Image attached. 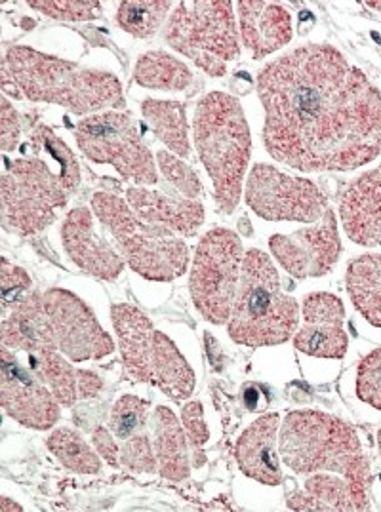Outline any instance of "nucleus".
<instances>
[{
    "mask_svg": "<svg viewBox=\"0 0 381 512\" xmlns=\"http://www.w3.org/2000/svg\"><path fill=\"white\" fill-rule=\"evenodd\" d=\"M164 40L210 77H223L227 61L241 56L233 4L225 0L178 2Z\"/></svg>",
    "mask_w": 381,
    "mask_h": 512,
    "instance_id": "nucleus-7",
    "label": "nucleus"
},
{
    "mask_svg": "<svg viewBox=\"0 0 381 512\" xmlns=\"http://www.w3.org/2000/svg\"><path fill=\"white\" fill-rule=\"evenodd\" d=\"M195 145L214 183V198L221 214H231L242 197V181L250 162L252 138L239 99L212 92L199 101Z\"/></svg>",
    "mask_w": 381,
    "mask_h": 512,
    "instance_id": "nucleus-4",
    "label": "nucleus"
},
{
    "mask_svg": "<svg viewBox=\"0 0 381 512\" xmlns=\"http://www.w3.org/2000/svg\"><path fill=\"white\" fill-rule=\"evenodd\" d=\"M122 467L132 473H153L157 471V455L147 431L134 434L124 440L121 448Z\"/></svg>",
    "mask_w": 381,
    "mask_h": 512,
    "instance_id": "nucleus-34",
    "label": "nucleus"
},
{
    "mask_svg": "<svg viewBox=\"0 0 381 512\" xmlns=\"http://www.w3.org/2000/svg\"><path fill=\"white\" fill-rule=\"evenodd\" d=\"M347 294L372 326L381 328V256H359L347 265Z\"/></svg>",
    "mask_w": 381,
    "mask_h": 512,
    "instance_id": "nucleus-23",
    "label": "nucleus"
},
{
    "mask_svg": "<svg viewBox=\"0 0 381 512\" xmlns=\"http://www.w3.org/2000/svg\"><path fill=\"white\" fill-rule=\"evenodd\" d=\"M92 442L96 446L98 455L107 461V465L121 467V446L117 444L113 431H109L105 427H96V431L92 434Z\"/></svg>",
    "mask_w": 381,
    "mask_h": 512,
    "instance_id": "nucleus-40",
    "label": "nucleus"
},
{
    "mask_svg": "<svg viewBox=\"0 0 381 512\" xmlns=\"http://www.w3.org/2000/svg\"><path fill=\"white\" fill-rule=\"evenodd\" d=\"M298 322V301L284 294L271 257L260 250H248L227 326L231 339L252 349L281 345L296 334Z\"/></svg>",
    "mask_w": 381,
    "mask_h": 512,
    "instance_id": "nucleus-5",
    "label": "nucleus"
},
{
    "mask_svg": "<svg viewBox=\"0 0 381 512\" xmlns=\"http://www.w3.org/2000/svg\"><path fill=\"white\" fill-rule=\"evenodd\" d=\"M357 394L362 402L381 412V347L362 358L357 374Z\"/></svg>",
    "mask_w": 381,
    "mask_h": 512,
    "instance_id": "nucleus-38",
    "label": "nucleus"
},
{
    "mask_svg": "<svg viewBox=\"0 0 381 512\" xmlns=\"http://www.w3.org/2000/svg\"><path fill=\"white\" fill-rule=\"evenodd\" d=\"M147 417H149V402L134 394H124L113 406L109 427L113 434L124 442L134 434L147 431Z\"/></svg>",
    "mask_w": 381,
    "mask_h": 512,
    "instance_id": "nucleus-31",
    "label": "nucleus"
},
{
    "mask_svg": "<svg viewBox=\"0 0 381 512\" xmlns=\"http://www.w3.org/2000/svg\"><path fill=\"white\" fill-rule=\"evenodd\" d=\"M263 143L301 172H349L381 155V92L328 44H305L258 75Z\"/></svg>",
    "mask_w": 381,
    "mask_h": 512,
    "instance_id": "nucleus-1",
    "label": "nucleus"
},
{
    "mask_svg": "<svg viewBox=\"0 0 381 512\" xmlns=\"http://www.w3.org/2000/svg\"><path fill=\"white\" fill-rule=\"evenodd\" d=\"M75 138L84 157L113 166L124 181H134L138 187L159 181L153 155L128 115L117 111L90 115L77 124Z\"/></svg>",
    "mask_w": 381,
    "mask_h": 512,
    "instance_id": "nucleus-10",
    "label": "nucleus"
},
{
    "mask_svg": "<svg viewBox=\"0 0 381 512\" xmlns=\"http://www.w3.org/2000/svg\"><path fill=\"white\" fill-rule=\"evenodd\" d=\"M48 450L56 455L61 465L73 473H100V457L71 429H58L46 440Z\"/></svg>",
    "mask_w": 381,
    "mask_h": 512,
    "instance_id": "nucleus-28",
    "label": "nucleus"
},
{
    "mask_svg": "<svg viewBox=\"0 0 381 512\" xmlns=\"http://www.w3.org/2000/svg\"><path fill=\"white\" fill-rule=\"evenodd\" d=\"M126 202L143 221L172 231L174 235L195 237L204 223V206L199 200L168 197L145 187H130L126 191Z\"/></svg>",
    "mask_w": 381,
    "mask_h": 512,
    "instance_id": "nucleus-18",
    "label": "nucleus"
},
{
    "mask_svg": "<svg viewBox=\"0 0 381 512\" xmlns=\"http://www.w3.org/2000/svg\"><path fill=\"white\" fill-rule=\"evenodd\" d=\"M134 77L141 86L162 92H180L193 82L189 67L161 50L141 56Z\"/></svg>",
    "mask_w": 381,
    "mask_h": 512,
    "instance_id": "nucleus-26",
    "label": "nucleus"
},
{
    "mask_svg": "<svg viewBox=\"0 0 381 512\" xmlns=\"http://www.w3.org/2000/svg\"><path fill=\"white\" fill-rule=\"evenodd\" d=\"M44 309L58 349L69 360H100L113 353V339L79 297L61 288L48 290L44 294Z\"/></svg>",
    "mask_w": 381,
    "mask_h": 512,
    "instance_id": "nucleus-12",
    "label": "nucleus"
},
{
    "mask_svg": "<svg viewBox=\"0 0 381 512\" xmlns=\"http://www.w3.org/2000/svg\"><path fill=\"white\" fill-rule=\"evenodd\" d=\"M2 408L23 427L46 431L60 419V402L8 347L0 349Z\"/></svg>",
    "mask_w": 381,
    "mask_h": 512,
    "instance_id": "nucleus-14",
    "label": "nucleus"
},
{
    "mask_svg": "<svg viewBox=\"0 0 381 512\" xmlns=\"http://www.w3.org/2000/svg\"><path fill=\"white\" fill-rule=\"evenodd\" d=\"M0 511H21V507L20 505H16V503H12V499H8V497H2V499H0Z\"/></svg>",
    "mask_w": 381,
    "mask_h": 512,
    "instance_id": "nucleus-43",
    "label": "nucleus"
},
{
    "mask_svg": "<svg viewBox=\"0 0 381 512\" xmlns=\"http://www.w3.org/2000/svg\"><path fill=\"white\" fill-rule=\"evenodd\" d=\"M241 37L254 60H263L292 39V18L279 2H237Z\"/></svg>",
    "mask_w": 381,
    "mask_h": 512,
    "instance_id": "nucleus-17",
    "label": "nucleus"
},
{
    "mask_svg": "<svg viewBox=\"0 0 381 512\" xmlns=\"http://www.w3.org/2000/svg\"><path fill=\"white\" fill-rule=\"evenodd\" d=\"M345 235L359 246H381V164L355 179L341 195Z\"/></svg>",
    "mask_w": 381,
    "mask_h": 512,
    "instance_id": "nucleus-16",
    "label": "nucleus"
},
{
    "mask_svg": "<svg viewBox=\"0 0 381 512\" xmlns=\"http://www.w3.org/2000/svg\"><path fill=\"white\" fill-rule=\"evenodd\" d=\"M69 200V191L39 157L8 162L0 179L2 227L18 237H33L56 221V210Z\"/></svg>",
    "mask_w": 381,
    "mask_h": 512,
    "instance_id": "nucleus-8",
    "label": "nucleus"
},
{
    "mask_svg": "<svg viewBox=\"0 0 381 512\" xmlns=\"http://www.w3.org/2000/svg\"><path fill=\"white\" fill-rule=\"evenodd\" d=\"M29 370L52 391L61 406H73L79 400V370H75L58 349L27 353Z\"/></svg>",
    "mask_w": 381,
    "mask_h": 512,
    "instance_id": "nucleus-25",
    "label": "nucleus"
},
{
    "mask_svg": "<svg viewBox=\"0 0 381 512\" xmlns=\"http://www.w3.org/2000/svg\"><path fill=\"white\" fill-rule=\"evenodd\" d=\"M63 248L69 259L88 275L115 280L124 269V257L107 240L98 237L88 208L71 210L61 227Z\"/></svg>",
    "mask_w": 381,
    "mask_h": 512,
    "instance_id": "nucleus-15",
    "label": "nucleus"
},
{
    "mask_svg": "<svg viewBox=\"0 0 381 512\" xmlns=\"http://www.w3.org/2000/svg\"><path fill=\"white\" fill-rule=\"evenodd\" d=\"M378 448H380V453H381V431H380V433H378Z\"/></svg>",
    "mask_w": 381,
    "mask_h": 512,
    "instance_id": "nucleus-45",
    "label": "nucleus"
},
{
    "mask_svg": "<svg viewBox=\"0 0 381 512\" xmlns=\"http://www.w3.org/2000/svg\"><path fill=\"white\" fill-rule=\"evenodd\" d=\"M141 113L147 120L151 132L161 139L174 155L180 158L191 157L185 105H181L180 101L145 99L141 105Z\"/></svg>",
    "mask_w": 381,
    "mask_h": 512,
    "instance_id": "nucleus-24",
    "label": "nucleus"
},
{
    "mask_svg": "<svg viewBox=\"0 0 381 512\" xmlns=\"http://www.w3.org/2000/svg\"><path fill=\"white\" fill-rule=\"evenodd\" d=\"M292 511H368L370 497L357 492L343 476L332 473L311 474L303 490L288 495Z\"/></svg>",
    "mask_w": 381,
    "mask_h": 512,
    "instance_id": "nucleus-21",
    "label": "nucleus"
},
{
    "mask_svg": "<svg viewBox=\"0 0 381 512\" xmlns=\"http://www.w3.org/2000/svg\"><path fill=\"white\" fill-rule=\"evenodd\" d=\"M103 389L100 375L90 370H79V398H94Z\"/></svg>",
    "mask_w": 381,
    "mask_h": 512,
    "instance_id": "nucleus-41",
    "label": "nucleus"
},
{
    "mask_svg": "<svg viewBox=\"0 0 381 512\" xmlns=\"http://www.w3.org/2000/svg\"><path fill=\"white\" fill-rule=\"evenodd\" d=\"M4 96L60 105L73 115H98L124 107L119 79L107 71L86 69L73 61L14 46L2 60Z\"/></svg>",
    "mask_w": 381,
    "mask_h": 512,
    "instance_id": "nucleus-2",
    "label": "nucleus"
},
{
    "mask_svg": "<svg viewBox=\"0 0 381 512\" xmlns=\"http://www.w3.org/2000/svg\"><path fill=\"white\" fill-rule=\"evenodd\" d=\"M170 10H172V2H159V0L121 2L117 8V23L128 35L138 39H149L161 29Z\"/></svg>",
    "mask_w": 381,
    "mask_h": 512,
    "instance_id": "nucleus-27",
    "label": "nucleus"
},
{
    "mask_svg": "<svg viewBox=\"0 0 381 512\" xmlns=\"http://www.w3.org/2000/svg\"><path fill=\"white\" fill-rule=\"evenodd\" d=\"M294 347L315 358H343L347 355L349 337L343 326L305 324L298 334H294Z\"/></svg>",
    "mask_w": 381,
    "mask_h": 512,
    "instance_id": "nucleus-29",
    "label": "nucleus"
},
{
    "mask_svg": "<svg viewBox=\"0 0 381 512\" xmlns=\"http://www.w3.org/2000/svg\"><path fill=\"white\" fill-rule=\"evenodd\" d=\"M157 164L161 168L162 176L183 197L191 198V200L201 197V179L195 174V170L191 166H187L183 162V158L172 155L168 151H159L157 153Z\"/></svg>",
    "mask_w": 381,
    "mask_h": 512,
    "instance_id": "nucleus-32",
    "label": "nucleus"
},
{
    "mask_svg": "<svg viewBox=\"0 0 381 512\" xmlns=\"http://www.w3.org/2000/svg\"><path fill=\"white\" fill-rule=\"evenodd\" d=\"M279 415H261L237 442V461L242 473L265 486H281L282 471L277 455Z\"/></svg>",
    "mask_w": 381,
    "mask_h": 512,
    "instance_id": "nucleus-19",
    "label": "nucleus"
},
{
    "mask_svg": "<svg viewBox=\"0 0 381 512\" xmlns=\"http://www.w3.org/2000/svg\"><path fill=\"white\" fill-rule=\"evenodd\" d=\"M181 421H183V429L189 440V448L193 455V467H202L206 463V455H204V444L208 440V427L204 423V414H202L201 402H189L183 406L181 412Z\"/></svg>",
    "mask_w": 381,
    "mask_h": 512,
    "instance_id": "nucleus-37",
    "label": "nucleus"
},
{
    "mask_svg": "<svg viewBox=\"0 0 381 512\" xmlns=\"http://www.w3.org/2000/svg\"><path fill=\"white\" fill-rule=\"evenodd\" d=\"M21 136V119L12 107V103L2 98V113H0V147L4 153H10L18 147Z\"/></svg>",
    "mask_w": 381,
    "mask_h": 512,
    "instance_id": "nucleus-39",
    "label": "nucleus"
},
{
    "mask_svg": "<svg viewBox=\"0 0 381 512\" xmlns=\"http://www.w3.org/2000/svg\"><path fill=\"white\" fill-rule=\"evenodd\" d=\"M241 238L229 229H212L201 238L193 267L189 288L191 297L208 322L225 324L231 318L235 297L241 282Z\"/></svg>",
    "mask_w": 381,
    "mask_h": 512,
    "instance_id": "nucleus-9",
    "label": "nucleus"
},
{
    "mask_svg": "<svg viewBox=\"0 0 381 512\" xmlns=\"http://www.w3.org/2000/svg\"><path fill=\"white\" fill-rule=\"evenodd\" d=\"M0 286H2V313L8 315L10 309H16L23 297L31 290V276L21 267L12 265L6 257H2L0 265Z\"/></svg>",
    "mask_w": 381,
    "mask_h": 512,
    "instance_id": "nucleus-36",
    "label": "nucleus"
},
{
    "mask_svg": "<svg viewBox=\"0 0 381 512\" xmlns=\"http://www.w3.org/2000/svg\"><path fill=\"white\" fill-rule=\"evenodd\" d=\"M269 248L284 271L294 278H317L330 273L341 254L336 214L328 208L317 225L269 238Z\"/></svg>",
    "mask_w": 381,
    "mask_h": 512,
    "instance_id": "nucleus-13",
    "label": "nucleus"
},
{
    "mask_svg": "<svg viewBox=\"0 0 381 512\" xmlns=\"http://www.w3.org/2000/svg\"><path fill=\"white\" fill-rule=\"evenodd\" d=\"M29 8L39 10L42 14L63 21L98 20L101 16L100 2H77V0H44V2H27Z\"/></svg>",
    "mask_w": 381,
    "mask_h": 512,
    "instance_id": "nucleus-33",
    "label": "nucleus"
},
{
    "mask_svg": "<svg viewBox=\"0 0 381 512\" xmlns=\"http://www.w3.org/2000/svg\"><path fill=\"white\" fill-rule=\"evenodd\" d=\"M281 457L298 474L343 476L357 492L368 495L372 474L359 434L351 425L324 412H292L281 425Z\"/></svg>",
    "mask_w": 381,
    "mask_h": 512,
    "instance_id": "nucleus-3",
    "label": "nucleus"
},
{
    "mask_svg": "<svg viewBox=\"0 0 381 512\" xmlns=\"http://www.w3.org/2000/svg\"><path fill=\"white\" fill-rule=\"evenodd\" d=\"M0 339L2 347L25 355L31 351L58 349L44 309V294L29 292L23 297L20 305L12 309V315L2 320Z\"/></svg>",
    "mask_w": 381,
    "mask_h": 512,
    "instance_id": "nucleus-20",
    "label": "nucleus"
},
{
    "mask_svg": "<svg viewBox=\"0 0 381 512\" xmlns=\"http://www.w3.org/2000/svg\"><path fill=\"white\" fill-rule=\"evenodd\" d=\"M261 391L256 385H246V389H242V402L250 412H260L261 408Z\"/></svg>",
    "mask_w": 381,
    "mask_h": 512,
    "instance_id": "nucleus-42",
    "label": "nucleus"
},
{
    "mask_svg": "<svg viewBox=\"0 0 381 512\" xmlns=\"http://www.w3.org/2000/svg\"><path fill=\"white\" fill-rule=\"evenodd\" d=\"M155 440L153 448L157 455V471L170 482H181L191 473V453L185 429L178 417L166 406H159L153 415Z\"/></svg>",
    "mask_w": 381,
    "mask_h": 512,
    "instance_id": "nucleus-22",
    "label": "nucleus"
},
{
    "mask_svg": "<svg viewBox=\"0 0 381 512\" xmlns=\"http://www.w3.org/2000/svg\"><path fill=\"white\" fill-rule=\"evenodd\" d=\"M31 147L35 151H46L58 162L63 187L69 191V195L75 193L81 183V168H79L75 153L65 145V141L58 138L48 126L41 124L35 128V132L31 136Z\"/></svg>",
    "mask_w": 381,
    "mask_h": 512,
    "instance_id": "nucleus-30",
    "label": "nucleus"
},
{
    "mask_svg": "<svg viewBox=\"0 0 381 512\" xmlns=\"http://www.w3.org/2000/svg\"><path fill=\"white\" fill-rule=\"evenodd\" d=\"M92 210L115 238L124 261L138 275L155 282H170L187 271V244L172 231L143 221L122 198L96 193Z\"/></svg>",
    "mask_w": 381,
    "mask_h": 512,
    "instance_id": "nucleus-6",
    "label": "nucleus"
},
{
    "mask_svg": "<svg viewBox=\"0 0 381 512\" xmlns=\"http://www.w3.org/2000/svg\"><path fill=\"white\" fill-rule=\"evenodd\" d=\"M244 198L267 221L315 223L328 210V200L313 181L288 176L269 164L252 168Z\"/></svg>",
    "mask_w": 381,
    "mask_h": 512,
    "instance_id": "nucleus-11",
    "label": "nucleus"
},
{
    "mask_svg": "<svg viewBox=\"0 0 381 512\" xmlns=\"http://www.w3.org/2000/svg\"><path fill=\"white\" fill-rule=\"evenodd\" d=\"M301 313L305 318V324L343 326V318H345V309L340 297L326 294V292H317L305 297Z\"/></svg>",
    "mask_w": 381,
    "mask_h": 512,
    "instance_id": "nucleus-35",
    "label": "nucleus"
},
{
    "mask_svg": "<svg viewBox=\"0 0 381 512\" xmlns=\"http://www.w3.org/2000/svg\"><path fill=\"white\" fill-rule=\"evenodd\" d=\"M368 6H370V8H376V10H381V2H368Z\"/></svg>",
    "mask_w": 381,
    "mask_h": 512,
    "instance_id": "nucleus-44",
    "label": "nucleus"
}]
</instances>
